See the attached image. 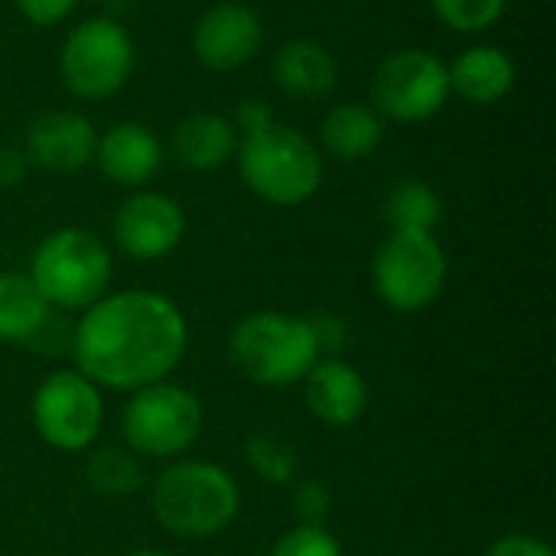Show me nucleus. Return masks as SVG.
<instances>
[{
    "label": "nucleus",
    "mask_w": 556,
    "mask_h": 556,
    "mask_svg": "<svg viewBox=\"0 0 556 556\" xmlns=\"http://www.w3.org/2000/svg\"><path fill=\"white\" fill-rule=\"evenodd\" d=\"M52 313L29 274H0V342L26 349Z\"/></svg>",
    "instance_id": "obj_20"
},
{
    "label": "nucleus",
    "mask_w": 556,
    "mask_h": 556,
    "mask_svg": "<svg viewBox=\"0 0 556 556\" xmlns=\"http://www.w3.org/2000/svg\"><path fill=\"white\" fill-rule=\"evenodd\" d=\"M29 414L46 446L59 453H85L104 427L101 388L75 368L52 371L36 388Z\"/></svg>",
    "instance_id": "obj_9"
},
{
    "label": "nucleus",
    "mask_w": 556,
    "mask_h": 556,
    "mask_svg": "<svg viewBox=\"0 0 556 556\" xmlns=\"http://www.w3.org/2000/svg\"><path fill=\"white\" fill-rule=\"evenodd\" d=\"M274 78L287 94L323 98L339 81V65L332 52L313 39H290L274 55Z\"/></svg>",
    "instance_id": "obj_18"
},
{
    "label": "nucleus",
    "mask_w": 556,
    "mask_h": 556,
    "mask_svg": "<svg viewBox=\"0 0 556 556\" xmlns=\"http://www.w3.org/2000/svg\"><path fill=\"white\" fill-rule=\"evenodd\" d=\"M94 124L78 111H46L26 130V160L49 173H75L94 160Z\"/></svg>",
    "instance_id": "obj_13"
},
{
    "label": "nucleus",
    "mask_w": 556,
    "mask_h": 556,
    "mask_svg": "<svg viewBox=\"0 0 556 556\" xmlns=\"http://www.w3.org/2000/svg\"><path fill=\"white\" fill-rule=\"evenodd\" d=\"M26 274L52 309L72 313L88 309L108 293L114 261L98 235L85 228H59L36 244Z\"/></svg>",
    "instance_id": "obj_5"
},
{
    "label": "nucleus",
    "mask_w": 556,
    "mask_h": 556,
    "mask_svg": "<svg viewBox=\"0 0 556 556\" xmlns=\"http://www.w3.org/2000/svg\"><path fill=\"white\" fill-rule=\"evenodd\" d=\"M134 72V42L127 29L108 16L81 20L62 42L59 75L75 98L104 101L117 94Z\"/></svg>",
    "instance_id": "obj_8"
},
{
    "label": "nucleus",
    "mask_w": 556,
    "mask_h": 556,
    "mask_svg": "<svg viewBox=\"0 0 556 556\" xmlns=\"http://www.w3.org/2000/svg\"><path fill=\"white\" fill-rule=\"evenodd\" d=\"M150 508L156 525L173 538L208 541L238 518L241 489L235 476L215 463L173 459L153 482Z\"/></svg>",
    "instance_id": "obj_2"
},
{
    "label": "nucleus",
    "mask_w": 556,
    "mask_h": 556,
    "mask_svg": "<svg viewBox=\"0 0 556 556\" xmlns=\"http://www.w3.org/2000/svg\"><path fill=\"white\" fill-rule=\"evenodd\" d=\"M443 215V202L424 179H401L384 195V218L391 231H433Z\"/></svg>",
    "instance_id": "obj_21"
},
{
    "label": "nucleus",
    "mask_w": 556,
    "mask_h": 556,
    "mask_svg": "<svg viewBox=\"0 0 556 556\" xmlns=\"http://www.w3.org/2000/svg\"><path fill=\"white\" fill-rule=\"evenodd\" d=\"M244 456L251 463V469L270 482V485H290L300 472V456L290 443L267 437V433H254L244 443Z\"/></svg>",
    "instance_id": "obj_23"
},
{
    "label": "nucleus",
    "mask_w": 556,
    "mask_h": 556,
    "mask_svg": "<svg viewBox=\"0 0 556 556\" xmlns=\"http://www.w3.org/2000/svg\"><path fill=\"white\" fill-rule=\"evenodd\" d=\"M264 42L261 16L244 3L208 7L192 29V52L212 72H235L257 55Z\"/></svg>",
    "instance_id": "obj_12"
},
{
    "label": "nucleus",
    "mask_w": 556,
    "mask_h": 556,
    "mask_svg": "<svg viewBox=\"0 0 556 556\" xmlns=\"http://www.w3.org/2000/svg\"><path fill=\"white\" fill-rule=\"evenodd\" d=\"M20 16L33 26H59L65 16H72L78 0H13Z\"/></svg>",
    "instance_id": "obj_27"
},
{
    "label": "nucleus",
    "mask_w": 556,
    "mask_h": 556,
    "mask_svg": "<svg viewBox=\"0 0 556 556\" xmlns=\"http://www.w3.org/2000/svg\"><path fill=\"white\" fill-rule=\"evenodd\" d=\"M85 476L104 498H130L143 485V463L127 446H101L91 453Z\"/></svg>",
    "instance_id": "obj_22"
},
{
    "label": "nucleus",
    "mask_w": 556,
    "mask_h": 556,
    "mask_svg": "<svg viewBox=\"0 0 556 556\" xmlns=\"http://www.w3.org/2000/svg\"><path fill=\"white\" fill-rule=\"evenodd\" d=\"M450 68L427 49H397L371 75V108L378 117L420 124L450 101Z\"/></svg>",
    "instance_id": "obj_10"
},
{
    "label": "nucleus",
    "mask_w": 556,
    "mask_h": 556,
    "mask_svg": "<svg viewBox=\"0 0 556 556\" xmlns=\"http://www.w3.org/2000/svg\"><path fill=\"white\" fill-rule=\"evenodd\" d=\"M29 160L16 147H0V189H13L26 179Z\"/></svg>",
    "instance_id": "obj_30"
},
{
    "label": "nucleus",
    "mask_w": 556,
    "mask_h": 556,
    "mask_svg": "<svg viewBox=\"0 0 556 556\" xmlns=\"http://www.w3.org/2000/svg\"><path fill=\"white\" fill-rule=\"evenodd\" d=\"M270 556H342V544L326 525H296L274 544Z\"/></svg>",
    "instance_id": "obj_25"
},
{
    "label": "nucleus",
    "mask_w": 556,
    "mask_h": 556,
    "mask_svg": "<svg viewBox=\"0 0 556 556\" xmlns=\"http://www.w3.org/2000/svg\"><path fill=\"white\" fill-rule=\"evenodd\" d=\"M189 349L182 309L156 290L104 293L72 326L75 371L98 388L134 394L166 381Z\"/></svg>",
    "instance_id": "obj_1"
},
{
    "label": "nucleus",
    "mask_w": 556,
    "mask_h": 556,
    "mask_svg": "<svg viewBox=\"0 0 556 556\" xmlns=\"http://www.w3.org/2000/svg\"><path fill=\"white\" fill-rule=\"evenodd\" d=\"M202 424V401L169 378L134 391L121 414L127 450L140 459H182L199 443Z\"/></svg>",
    "instance_id": "obj_6"
},
{
    "label": "nucleus",
    "mask_w": 556,
    "mask_h": 556,
    "mask_svg": "<svg viewBox=\"0 0 556 556\" xmlns=\"http://www.w3.org/2000/svg\"><path fill=\"white\" fill-rule=\"evenodd\" d=\"M127 556H169L166 551H153V547H143V551H134V554Z\"/></svg>",
    "instance_id": "obj_32"
},
{
    "label": "nucleus",
    "mask_w": 556,
    "mask_h": 556,
    "mask_svg": "<svg viewBox=\"0 0 556 556\" xmlns=\"http://www.w3.org/2000/svg\"><path fill=\"white\" fill-rule=\"evenodd\" d=\"M332 508V495L323 482H300L293 489V511L300 525H326Z\"/></svg>",
    "instance_id": "obj_26"
},
{
    "label": "nucleus",
    "mask_w": 556,
    "mask_h": 556,
    "mask_svg": "<svg viewBox=\"0 0 556 556\" xmlns=\"http://www.w3.org/2000/svg\"><path fill=\"white\" fill-rule=\"evenodd\" d=\"M111 235L117 251L130 261H160L179 248L186 235V215L176 199L140 189L121 202Z\"/></svg>",
    "instance_id": "obj_11"
},
{
    "label": "nucleus",
    "mask_w": 556,
    "mask_h": 556,
    "mask_svg": "<svg viewBox=\"0 0 556 556\" xmlns=\"http://www.w3.org/2000/svg\"><path fill=\"white\" fill-rule=\"evenodd\" d=\"M94 160L108 182L124 189H140L156 176L163 163V143L150 127L137 121H121L98 137Z\"/></svg>",
    "instance_id": "obj_15"
},
{
    "label": "nucleus",
    "mask_w": 556,
    "mask_h": 556,
    "mask_svg": "<svg viewBox=\"0 0 556 556\" xmlns=\"http://www.w3.org/2000/svg\"><path fill=\"white\" fill-rule=\"evenodd\" d=\"M446 254L433 231H391L371 261V287L394 313H420L446 287Z\"/></svg>",
    "instance_id": "obj_7"
},
{
    "label": "nucleus",
    "mask_w": 556,
    "mask_h": 556,
    "mask_svg": "<svg viewBox=\"0 0 556 556\" xmlns=\"http://www.w3.org/2000/svg\"><path fill=\"white\" fill-rule=\"evenodd\" d=\"M319 358L309 316L257 309L238 319L228 336L231 368L257 388H293Z\"/></svg>",
    "instance_id": "obj_3"
},
{
    "label": "nucleus",
    "mask_w": 556,
    "mask_h": 556,
    "mask_svg": "<svg viewBox=\"0 0 556 556\" xmlns=\"http://www.w3.org/2000/svg\"><path fill=\"white\" fill-rule=\"evenodd\" d=\"M270 121H274V114H270V108H267V104H261V101H244V104H241V111H238L235 127H238V130H244V134H251V130L267 127Z\"/></svg>",
    "instance_id": "obj_31"
},
{
    "label": "nucleus",
    "mask_w": 556,
    "mask_h": 556,
    "mask_svg": "<svg viewBox=\"0 0 556 556\" xmlns=\"http://www.w3.org/2000/svg\"><path fill=\"white\" fill-rule=\"evenodd\" d=\"M485 556H556V554L547 541H541V538H534V534H521V531H515V534L498 538V541L485 551Z\"/></svg>",
    "instance_id": "obj_29"
},
{
    "label": "nucleus",
    "mask_w": 556,
    "mask_h": 556,
    "mask_svg": "<svg viewBox=\"0 0 556 556\" xmlns=\"http://www.w3.org/2000/svg\"><path fill=\"white\" fill-rule=\"evenodd\" d=\"M309 326H313L319 355H323V358H336V352H342V345H345V339H349L345 323H342L339 316L319 313V316H309Z\"/></svg>",
    "instance_id": "obj_28"
},
{
    "label": "nucleus",
    "mask_w": 556,
    "mask_h": 556,
    "mask_svg": "<svg viewBox=\"0 0 556 556\" xmlns=\"http://www.w3.org/2000/svg\"><path fill=\"white\" fill-rule=\"evenodd\" d=\"M430 7L456 33H485L505 16L508 0H430Z\"/></svg>",
    "instance_id": "obj_24"
},
{
    "label": "nucleus",
    "mask_w": 556,
    "mask_h": 556,
    "mask_svg": "<svg viewBox=\"0 0 556 556\" xmlns=\"http://www.w3.org/2000/svg\"><path fill=\"white\" fill-rule=\"evenodd\" d=\"M300 384L309 414L332 430L358 424L368 410V381L342 358H319Z\"/></svg>",
    "instance_id": "obj_14"
},
{
    "label": "nucleus",
    "mask_w": 556,
    "mask_h": 556,
    "mask_svg": "<svg viewBox=\"0 0 556 556\" xmlns=\"http://www.w3.org/2000/svg\"><path fill=\"white\" fill-rule=\"evenodd\" d=\"M238 127L235 121L212 114V111H199L189 114L176 124L173 130V153L186 169H218L222 163H228L238 150Z\"/></svg>",
    "instance_id": "obj_17"
},
{
    "label": "nucleus",
    "mask_w": 556,
    "mask_h": 556,
    "mask_svg": "<svg viewBox=\"0 0 556 556\" xmlns=\"http://www.w3.org/2000/svg\"><path fill=\"white\" fill-rule=\"evenodd\" d=\"M450 68V91L469 104H498L515 88V62L505 49L492 42L469 46Z\"/></svg>",
    "instance_id": "obj_16"
},
{
    "label": "nucleus",
    "mask_w": 556,
    "mask_h": 556,
    "mask_svg": "<svg viewBox=\"0 0 556 556\" xmlns=\"http://www.w3.org/2000/svg\"><path fill=\"white\" fill-rule=\"evenodd\" d=\"M319 137H323V147L332 156L355 163V160L371 156L381 147L384 124H381V117H378V111L371 104L349 101V104H336L326 114V121L319 127Z\"/></svg>",
    "instance_id": "obj_19"
},
{
    "label": "nucleus",
    "mask_w": 556,
    "mask_h": 556,
    "mask_svg": "<svg viewBox=\"0 0 556 556\" xmlns=\"http://www.w3.org/2000/svg\"><path fill=\"white\" fill-rule=\"evenodd\" d=\"M238 173L244 186L280 208L309 202L323 186V156L300 130L270 121L238 140Z\"/></svg>",
    "instance_id": "obj_4"
}]
</instances>
